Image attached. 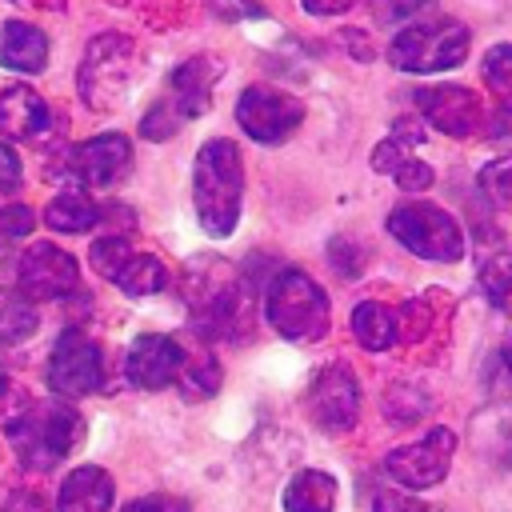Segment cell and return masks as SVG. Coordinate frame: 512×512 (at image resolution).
<instances>
[{"mask_svg":"<svg viewBox=\"0 0 512 512\" xmlns=\"http://www.w3.org/2000/svg\"><path fill=\"white\" fill-rule=\"evenodd\" d=\"M180 364H184V352L172 336H160V332H148L140 336L132 348H128V360H124V372L136 388H148V392H160L168 388L176 376H180Z\"/></svg>","mask_w":512,"mask_h":512,"instance_id":"cell-13","label":"cell"},{"mask_svg":"<svg viewBox=\"0 0 512 512\" xmlns=\"http://www.w3.org/2000/svg\"><path fill=\"white\" fill-rule=\"evenodd\" d=\"M4 512H48V504L36 492H16V496H8Z\"/></svg>","mask_w":512,"mask_h":512,"instance_id":"cell-36","label":"cell"},{"mask_svg":"<svg viewBox=\"0 0 512 512\" xmlns=\"http://www.w3.org/2000/svg\"><path fill=\"white\" fill-rule=\"evenodd\" d=\"M336 480L320 468H304L284 488V512H336Z\"/></svg>","mask_w":512,"mask_h":512,"instance_id":"cell-20","label":"cell"},{"mask_svg":"<svg viewBox=\"0 0 512 512\" xmlns=\"http://www.w3.org/2000/svg\"><path fill=\"white\" fill-rule=\"evenodd\" d=\"M304 408H308V416H312L316 428H324L332 436L336 432H348L356 424V416H360V384H356L352 368L344 360L324 364L312 376L308 392H304Z\"/></svg>","mask_w":512,"mask_h":512,"instance_id":"cell-7","label":"cell"},{"mask_svg":"<svg viewBox=\"0 0 512 512\" xmlns=\"http://www.w3.org/2000/svg\"><path fill=\"white\" fill-rule=\"evenodd\" d=\"M20 184V160H16V152L0 140V188H16Z\"/></svg>","mask_w":512,"mask_h":512,"instance_id":"cell-35","label":"cell"},{"mask_svg":"<svg viewBox=\"0 0 512 512\" xmlns=\"http://www.w3.org/2000/svg\"><path fill=\"white\" fill-rule=\"evenodd\" d=\"M388 232L412 252V256H424V260H460L464 256V232L460 224L436 208V204H424V200H408L400 208L388 212Z\"/></svg>","mask_w":512,"mask_h":512,"instance_id":"cell-5","label":"cell"},{"mask_svg":"<svg viewBox=\"0 0 512 512\" xmlns=\"http://www.w3.org/2000/svg\"><path fill=\"white\" fill-rule=\"evenodd\" d=\"M464 52H468V28L448 16L404 24L388 44V60L404 72H444L456 68Z\"/></svg>","mask_w":512,"mask_h":512,"instance_id":"cell-4","label":"cell"},{"mask_svg":"<svg viewBox=\"0 0 512 512\" xmlns=\"http://www.w3.org/2000/svg\"><path fill=\"white\" fill-rule=\"evenodd\" d=\"M352 336H356L368 352L392 348V344L400 340V336H396V312L384 308V304H376V300L356 304V312H352Z\"/></svg>","mask_w":512,"mask_h":512,"instance_id":"cell-22","label":"cell"},{"mask_svg":"<svg viewBox=\"0 0 512 512\" xmlns=\"http://www.w3.org/2000/svg\"><path fill=\"white\" fill-rule=\"evenodd\" d=\"M312 16H336V12H348L356 0H300Z\"/></svg>","mask_w":512,"mask_h":512,"instance_id":"cell-37","label":"cell"},{"mask_svg":"<svg viewBox=\"0 0 512 512\" xmlns=\"http://www.w3.org/2000/svg\"><path fill=\"white\" fill-rule=\"evenodd\" d=\"M8 392V376H4V368H0V396Z\"/></svg>","mask_w":512,"mask_h":512,"instance_id":"cell-39","label":"cell"},{"mask_svg":"<svg viewBox=\"0 0 512 512\" xmlns=\"http://www.w3.org/2000/svg\"><path fill=\"white\" fill-rule=\"evenodd\" d=\"M452 448H456V436L448 428H432L428 436H420L416 444H404L396 452H388L384 460V472L400 484V488H432L448 476V464H452Z\"/></svg>","mask_w":512,"mask_h":512,"instance_id":"cell-10","label":"cell"},{"mask_svg":"<svg viewBox=\"0 0 512 512\" xmlns=\"http://www.w3.org/2000/svg\"><path fill=\"white\" fill-rule=\"evenodd\" d=\"M484 80H488L492 96L512 112V44H496L484 56Z\"/></svg>","mask_w":512,"mask_h":512,"instance_id":"cell-26","label":"cell"},{"mask_svg":"<svg viewBox=\"0 0 512 512\" xmlns=\"http://www.w3.org/2000/svg\"><path fill=\"white\" fill-rule=\"evenodd\" d=\"M372 512H428V508H424L420 500L396 492V488H380L376 500H372Z\"/></svg>","mask_w":512,"mask_h":512,"instance_id":"cell-33","label":"cell"},{"mask_svg":"<svg viewBox=\"0 0 512 512\" xmlns=\"http://www.w3.org/2000/svg\"><path fill=\"white\" fill-rule=\"evenodd\" d=\"M76 288H80V268L64 248L44 240L20 256V292L28 300H60Z\"/></svg>","mask_w":512,"mask_h":512,"instance_id":"cell-11","label":"cell"},{"mask_svg":"<svg viewBox=\"0 0 512 512\" xmlns=\"http://www.w3.org/2000/svg\"><path fill=\"white\" fill-rule=\"evenodd\" d=\"M504 364H508V372H512V336H508V348H504Z\"/></svg>","mask_w":512,"mask_h":512,"instance_id":"cell-38","label":"cell"},{"mask_svg":"<svg viewBox=\"0 0 512 512\" xmlns=\"http://www.w3.org/2000/svg\"><path fill=\"white\" fill-rule=\"evenodd\" d=\"M4 432H8L12 452L20 456L24 468L48 472L76 448V440L84 436V424L68 404L36 400V404H24V412H16L4 424Z\"/></svg>","mask_w":512,"mask_h":512,"instance_id":"cell-2","label":"cell"},{"mask_svg":"<svg viewBox=\"0 0 512 512\" xmlns=\"http://www.w3.org/2000/svg\"><path fill=\"white\" fill-rule=\"evenodd\" d=\"M180 384H184V396H212L216 388H220V364L208 356V352H200V356H192V360H184L180 364V376H176Z\"/></svg>","mask_w":512,"mask_h":512,"instance_id":"cell-25","label":"cell"},{"mask_svg":"<svg viewBox=\"0 0 512 512\" xmlns=\"http://www.w3.org/2000/svg\"><path fill=\"white\" fill-rule=\"evenodd\" d=\"M480 188H484V196H488L496 208H508V212H512V156L492 160V164L480 172Z\"/></svg>","mask_w":512,"mask_h":512,"instance_id":"cell-27","label":"cell"},{"mask_svg":"<svg viewBox=\"0 0 512 512\" xmlns=\"http://www.w3.org/2000/svg\"><path fill=\"white\" fill-rule=\"evenodd\" d=\"M0 64L12 72H40L48 64V36L24 20L0 24Z\"/></svg>","mask_w":512,"mask_h":512,"instance_id":"cell-18","label":"cell"},{"mask_svg":"<svg viewBox=\"0 0 512 512\" xmlns=\"http://www.w3.org/2000/svg\"><path fill=\"white\" fill-rule=\"evenodd\" d=\"M196 188V216L208 236H228L240 216V196H244V164L240 148L232 140H208L196 156L192 172Z\"/></svg>","mask_w":512,"mask_h":512,"instance_id":"cell-1","label":"cell"},{"mask_svg":"<svg viewBox=\"0 0 512 512\" xmlns=\"http://www.w3.org/2000/svg\"><path fill=\"white\" fill-rule=\"evenodd\" d=\"M124 512H188V500L168 496V492H156V496H140V500H132Z\"/></svg>","mask_w":512,"mask_h":512,"instance_id":"cell-34","label":"cell"},{"mask_svg":"<svg viewBox=\"0 0 512 512\" xmlns=\"http://www.w3.org/2000/svg\"><path fill=\"white\" fill-rule=\"evenodd\" d=\"M372 8H376L380 24H396V20H408V16L424 12L428 0H372Z\"/></svg>","mask_w":512,"mask_h":512,"instance_id":"cell-31","label":"cell"},{"mask_svg":"<svg viewBox=\"0 0 512 512\" xmlns=\"http://www.w3.org/2000/svg\"><path fill=\"white\" fill-rule=\"evenodd\" d=\"M112 508V476L96 464L76 468L56 496V512H108Z\"/></svg>","mask_w":512,"mask_h":512,"instance_id":"cell-17","label":"cell"},{"mask_svg":"<svg viewBox=\"0 0 512 512\" xmlns=\"http://www.w3.org/2000/svg\"><path fill=\"white\" fill-rule=\"evenodd\" d=\"M128 252H132V244L124 240V236H104V240H96L92 244V268L104 276V280H112L116 276V268L128 260Z\"/></svg>","mask_w":512,"mask_h":512,"instance_id":"cell-28","label":"cell"},{"mask_svg":"<svg viewBox=\"0 0 512 512\" xmlns=\"http://www.w3.org/2000/svg\"><path fill=\"white\" fill-rule=\"evenodd\" d=\"M0 232L4 236H28L32 232V208H24V204H4L0 208Z\"/></svg>","mask_w":512,"mask_h":512,"instance_id":"cell-32","label":"cell"},{"mask_svg":"<svg viewBox=\"0 0 512 512\" xmlns=\"http://www.w3.org/2000/svg\"><path fill=\"white\" fill-rule=\"evenodd\" d=\"M48 384L60 396H88L104 384V360L92 336H84L80 328L60 332L52 356H48Z\"/></svg>","mask_w":512,"mask_h":512,"instance_id":"cell-9","label":"cell"},{"mask_svg":"<svg viewBox=\"0 0 512 512\" xmlns=\"http://www.w3.org/2000/svg\"><path fill=\"white\" fill-rule=\"evenodd\" d=\"M196 328L204 336H216V340H240L248 336V320H252V300L240 284H220V288H208L196 308Z\"/></svg>","mask_w":512,"mask_h":512,"instance_id":"cell-12","label":"cell"},{"mask_svg":"<svg viewBox=\"0 0 512 512\" xmlns=\"http://www.w3.org/2000/svg\"><path fill=\"white\" fill-rule=\"evenodd\" d=\"M420 112L448 136H472L480 128V100L468 88L440 84V88H420L416 92Z\"/></svg>","mask_w":512,"mask_h":512,"instance_id":"cell-15","label":"cell"},{"mask_svg":"<svg viewBox=\"0 0 512 512\" xmlns=\"http://www.w3.org/2000/svg\"><path fill=\"white\" fill-rule=\"evenodd\" d=\"M236 120L240 128L260 140V144H280L288 140L300 120H304V104L280 88H268V84H252L240 100H236Z\"/></svg>","mask_w":512,"mask_h":512,"instance_id":"cell-8","label":"cell"},{"mask_svg":"<svg viewBox=\"0 0 512 512\" xmlns=\"http://www.w3.org/2000/svg\"><path fill=\"white\" fill-rule=\"evenodd\" d=\"M268 320L280 336L296 344L320 340L328 332V296L308 272L288 268L268 288Z\"/></svg>","mask_w":512,"mask_h":512,"instance_id":"cell-3","label":"cell"},{"mask_svg":"<svg viewBox=\"0 0 512 512\" xmlns=\"http://www.w3.org/2000/svg\"><path fill=\"white\" fill-rule=\"evenodd\" d=\"M132 80V44L124 36H100L88 48V60L80 64V92L88 108L104 112L124 100Z\"/></svg>","mask_w":512,"mask_h":512,"instance_id":"cell-6","label":"cell"},{"mask_svg":"<svg viewBox=\"0 0 512 512\" xmlns=\"http://www.w3.org/2000/svg\"><path fill=\"white\" fill-rule=\"evenodd\" d=\"M392 180H396L404 192H420V188H428V184H432V168H428V164H420L416 156H408V160L392 172Z\"/></svg>","mask_w":512,"mask_h":512,"instance_id":"cell-30","label":"cell"},{"mask_svg":"<svg viewBox=\"0 0 512 512\" xmlns=\"http://www.w3.org/2000/svg\"><path fill=\"white\" fill-rule=\"evenodd\" d=\"M112 280H116L128 296H152V292L164 288L168 272H164V264H160L156 256H148V252H128V260L116 268Z\"/></svg>","mask_w":512,"mask_h":512,"instance_id":"cell-23","label":"cell"},{"mask_svg":"<svg viewBox=\"0 0 512 512\" xmlns=\"http://www.w3.org/2000/svg\"><path fill=\"white\" fill-rule=\"evenodd\" d=\"M128 160H132L128 140L120 132H104V136H92V140L76 144L68 168H72V176L80 184L104 188V184H112V180H120L128 172Z\"/></svg>","mask_w":512,"mask_h":512,"instance_id":"cell-14","label":"cell"},{"mask_svg":"<svg viewBox=\"0 0 512 512\" xmlns=\"http://www.w3.org/2000/svg\"><path fill=\"white\" fill-rule=\"evenodd\" d=\"M216 80H220V64L212 56H192V60L176 64V72H172V108H176V116L192 120V116L208 112Z\"/></svg>","mask_w":512,"mask_h":512,"instance_id":"cell-16","label":"cell"},{"mask_svg":"<svg viewBox=\"0 0 512 512\" xmlns=\"http://www.w3.org/2000/svg\"><path fill=\"white\" fill-rule=\"evenodd\" d=\"M44 220H48V228H56V232H88V228L100 220V208H96V200H92L88 192L68 188V192H60L56 200H48Z\"/></svg>","mask_w":512,"mask_h":512,"instance_id":"cell-21","label":"cell"},{"mask_svg":"<svg viewBox=\"0 0 512 512\" xmlns=\"http://www.w3.org/2000/svg\"><path fill=\"white\" fill-rule=\"evenodd\" d=\"M36 332V312L32 300L20 288L0 284V344H20Z\"/></svg>","mask_w":512,"mask_h":512,"instance_id":"cell-24","label":"cell"},{"mask_svg":"<svg viewBox=\"0 0 512 512\" xmlns=\"http://www.w3.org/2000/svg\"><path fill=\"white\" fill-rule=\"evenodd\" d=\"M176 108L172 104H156L144 120H140V132L148 136V140H164V136H172V128H176Z\"/></svg>","mask_w":512,"mask_h":512,"instance_id":"cell-29","label":"cell"},{"mask_svg":"<svg viewBox=\"0 0 512 512\" xmlns=\"http://www.w3.org/2000/svg\"><path fill=\"white\" fill-rule=\"evenodd\" d=\"M40 128H48V104L24 84L4 88L0 92V132L16 136V140H28Z\"/></svg>","mask_w":512,"mask_h":512,"instance_id":"cell-19","label":"cell"}]
</instances>
